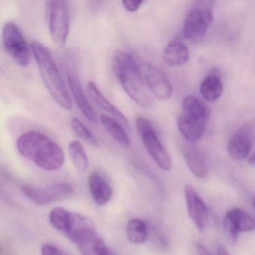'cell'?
Wrapping results in <instances>:
<instances>
[{
  "label": "cell",
  "mask_w": 255,
  "mask_h": 255,
  "mask_svg": "<svg viewBox=\"0 0 255 255\" xmlns=\"http://www.w3.org/2000/svg\"><path fill=\"white\" fill-rule=\"evenodd\" d=\"M213 2L199 1L188 11L183 25V33L189 41H201L213 20Z\"/></svg>",
  "instance_id": "obj_6"
},
{
  "label": "cell",
  "mask_w": 255,
  "mask_h": 255,
  "mask_svg": "<svg viewBox=\"0 0 255 255\" xmlns=\"http://www.w3.org/2000/svg\"><path fill=\"white\" fill-rule=\"evenodd\" d=\"M224 226L233 240L240 233L255 231V218L243 209L233 208L225 215Z\"/></svg>",
  "instance_id": "obj_13"
},
{
  "label": "cell",
  "mask_w": 255,
  "mask_h": 255,
  "mask_svg": "<svg viewBox=\"0 0 255 255\" xmlns=\"http://www.w3.org/2000/svg\"><path fill=\"white\" fill-rule=\"evenodd\" d=\"M67 80H68V86L72 93L73 98L83 116L92 123L97 122L98 119H97L96 113L83 92L80 80L71 71H68L67 74Z\"/></svg>",
  "instance_id": "obj_18"
},
{
  "label": "cell",
  "mask_w": 255,
  "mask_h": 255,
  "mask_svg": "<svg viewBox=\"0 0 255 255\" xmlns=\"http://www.w3.org/2000/svg\"><path fill=\"white\" fill-rule=\"evenodd\" d=\"M89 187L92 198L96 204L104 206L113 198V189L104 176L98 171L89 174Z\"/></svg>",
  "instance_id": "obj_19"
},
{
  "label": "cell",
  "mask_w": 255,
  "mask_h": 255,
  "mask_svg": "<svg viewBox=\"0 0 255 255\" xmlns=\"http://www.w3.org/2000/svg\"><path fill=\"white\" fill-rule=\"evenodd\" d=\"M255 141L253 127L251 124L242 125L233 134L228 141V152L235 160L248 157Z\"/></svg>",
  "instance_id": "obj_12"
},
{
  "label": "cell",
  "mask_w": 255,
  "mask_h": 255,
  "mask_svg": "<svg viewBox=\"0 0 255 255\" xmlns=\"http://www.w3.org/2000/svg\"><path fill=\"white\" fill-rule=\"evenodd\" d=\"M46 9L52 39L58 45H63L68 39L71 26L69 2L63 0L47 1Z\"/></svg>",
  "instance_id": "obj_8"
},
{
  "label": "cell",
  "mask_w": 255,
  "mask_h": 255,
  "mask_svg": "<svg viewBox=\"0 0 255 255\" xmlns=\"http://www.w3.org/2000/svg\"><path fill=\"white\" fill-rule=\"evenodd\" d=\"M2 43L8 56L21 67L30 62L31 54L29 44L16 23L8 22L2 29Z\"/></svg>",
  "instance_id": "obj_9"
},
{
  "label": "cell",
  "mask_w": 255,
  "mask_h": 255,
  "mask_svg": "<svg viewBox=\"0 0 255 255\" xmlns=\"http://www.w3.org/2000/svg\"><path fill=\"white\" fill-rule=\"evenodd\" d=\"M101 124L104 129L111 135L112 138L124 147H129L130 138L126 131V128L116 119L107 115H101Z\"/></svg>",
  "instance_id": "obj_21"
},
{
  "label": "cell",
  "mask_w": 255,
  "mask_h": 255,
  "mask_svg": "<svg viewBox=\"0 0 255 255\" xmlns=\"http://www.w3.org/2000/svg\"><path fill=\"white\" fill-rule=\"evenodd\" d=\"M135 128L146 150L156 165L163 171H169L171 158L162 145L154 127L147 119L140 116L135 120Z\"/></svg>",
  "instance_id": "obj_7"
},
{
  "label": "cell",
  "mask_w": 255,
  "mask_h": 255,
  "mask_svg": "<svg viewBox=\"0 0 255 255\" xmlns=\"http://www.w3.org/2000/svg\"><path fill=\"white\" fill-rule=\"evenodd\" d=\"M68 153L74 168L79 172H84L89 168V162L87 153L83 144L77 141H71L68 145Z\"/></svg>",
  "instance_id": "obj_24"
},
{
  "label": "cell",
  "mask_w": 255,
  "mask_h": 255,
  "mask_svg": "<svg viewBox=\"0 0 255 255\" xmlns=\"http://www.w3.org/2000/svg\"><path fill=\"white\" fill-rule=\"evenodd\" d=\"M126 233L128 240L132 244H143L148 237L147 224L139 219H130L128 222Z\"/></svg>",
  "instance_id": "obj_23"
},
{
  "label": "cell",
  "mask_w": 255,
  "mask_h": 255,
  "mask_svg": "<svg viewBox=\"0 0 255 255\" xmlns=\"http://www.w3.org/2000/svg\"><path fill=\"white\" fill-rule=\"evenodd\" d=\"M31 50L50 96L64 110H71L72 103L69 93L50 50L38 41H33L31 44Z\"/></svg>",
  "instance_id": "obj_3"
},
{
  "label": "cell",
  "mask_w": 255,
  "mask_h": 255,
  "mask_svg": "<svg viewBox=\"0 0 255 255\" xmlns=\"http://www.w3.org/2000/svg\"><path fill=\"white\" fill-rule=\"evenodd\" d=\"M252 204H253L254 208L255 210V197H254L253 200H252Z\"/></svg>",
  "instance_id": "obj_31"
},
{
  "label": "cell",
  "mask_w": 255,
  "mask_h": 255,
  "mask_svg": "<svg viewBox=\"0 0 255 255\" xmlns=\"http://www.w3.org/2000/svg\"><path fill=\"white\" fill-rule=\"evenodd\" d=\"M19 153L45 171L60 169L65 162V153L54 141L38 131H28L17 141Z\"/></svg>",
  "instance_id": "obj_1"
},
{
  "label": "cell",
  "mask_w": 255,
  "mask_h": 255,
  "mask_svg": "<svg viewBox=\"0 0 255 255\" xmlns=\"http://www.w3.org/2000/svg\"><path fill=\"white\" fill-rule=\"evenodd\" d=\"M113 69L121 86L138 105L147 108L153 102L143 77L141 66L131 53L118 50L113 59Z\"/></svg>",
  "instance_id": "obj_2"
},
{
  "label": "cell",
  "mask_w": 255,
  "mask_h": 255,
  "mask_svg": "<svg viewBox=\"0 0 255 255\" xmlns=\"http://www.w3.org/2000/svg\"><path fill=\"white\" fill-rule=\"evenodd\" d=\"M74 243L83 255H117L108 247L97 230L86 233Z\"/></svg>",
  "instance_id": "obj_15"
},
{
  "label": "cell",
  "mask_w": 255,
  "mask_h": 255,
  "mask_svg": "<svg viewBox=\"0 0 255 255\" xmlns=\"http://www.w3.org/2000/svg\"><path fill=\"white\" fill-rule=\"evenodd\" d=\"M71 128L75 135L81 139L84 140L86 142L92 145H96L98 144L96 137L89 130V128L77 118H74L71 122Z\"/></svg>",
  "instance_id": "obj_25"
},
{
  "label": "cell",
  "mask_w": 255,
  "mask_h": 255,
  "mask_svg": "<svg viewBox=\"0 0 255 255\" xmlns=\"http://www.w3.org/2000/svg\"><path fill=\"white\" fill-rule=\"evenodd\" d=\"M196 249L198 255H212L210 251L201 243H196Z\"/></svg>",
  "instance_id": "obj_28"
},
{
  "label": "cell",
  "mask_w": 255,
  "mask_h": 255,
  "mask_svg": "<svg viewBox=\"0 0 255 255\" xmlns=\"http://www.w3.org/2000/svg\"><path fill=\"white\" fill-rule=\"evenodd\" d=\"M189 59V50L187 47L180 41H171L164 50V62L170 66L184 65L188 62Z\"/></svg>",
  "instance_id": "obj_20"
},
{
  "label": "cell",
  "mask_w": 255,
  "mask_h": 255,
  "mask_svg": "<svg viewBox=\"0 0 255 255\" xmlns=\"http://www.w3.org/2000/svg\"><path fill=\"white\" fill-rule=\"evenodd\" d=\"M217 255H229V254L227 252L226 249L222 246H219L217 249Z\"/></svg>",
  "instance_id": "obj_29"
},
{
  "label": "cell",
  "mask_w": 255,
  "mask_h": 255,
  "mask_svg": "<svg viewBox=\"0 0 255 255\" xmlns=\"http://www.w3.org/2000/svg\"><path fill=\"white\" fill-rule=\"evenodd\" d=\"M223 83L217 74H212L206 77L200 86V93L205 101L214 102L223 93Z\"/></svg>",
  "instance_id": "obj_22"
},
{
  "label": "cell",
  "mask_w": 255,
  "mask_h": 255,
  "mask_svg": "<svg viewBox=\"0 0 255 255\" xmlns=\"http://www.w3.org/2000/svg\"><path fill=\"white\" fill-rule=\"evenodd\" d=\"M21 190L26 198L43 206L68 198L74 192V188L68 183H55L43 186L25 185Z\"/></svg>",
  "instance_id": "obj_10"
},
{
  "label": "cell",
  "mask_w": 255,
  "mask_h": 255,
  "mask_svg": "<svg viewBox=\"0 0 255 255\" xmlns=\"http://www.w3.org/2000/svg\"><path fill=\"white\" fill-rule=\"evenodd\" d=\"M41 255H68L59 248L49 243L41 246Z\"/></svg>",
  "instance_id": "obj_26"
},
{
  "label": "cell",
  "mask_w": 255,
  "mask_h": 255,
  "mask_svg": "<svg viewBox=\"0 0 255 255\" xmlns=\"http://www.w3.org/2000/svg\"><path fill=\"white\" fill-rule=\"evenodd\" d=\"M184 192L189 217L196 228L200 231H202L208 222V210L207 205L190 185H186Z\"/></svg>",
  "instance_id": "obj_14"
},
{
  "label": "cell",
  "mask_w": 255,
  "mask_h": 255,
  "mask_svg": "<svg viewBox=\"0 0 255 255\" xmlns=\"http://www.w3.org/2000/svg\"><path fill=\"white\" fill-rule=\"evenodd\" d=\"M49 220L55 229L73 243L85 233L96 229L95 222L89 217L62 207L53 208L49 215Z\"/></svg>",
  "instance_id": "obj_5"
},
{
  "label": "cell",
  "mask_w": 255,
  "mask_h": 255,
  "mask_svg": "<svg viewBox=\"0 0 255 255\" xmlns=\"http://www.w3.org/2000/svg\"><path fill=\"white\" fill-rule=\"evenodd\" d=\"M185 160L191 172L198 178H204L207 175L208 168L202 150L195 142L186 141L182 146Z\"/></svg>",
  "instance_id": "obj_16"
},
{
  "label": "cell",
  "mask_w": 255,
  "mask_h": 255,
  "mask_svg": "<svg viewBox=\"0 0 255 255\" xmlns=\"http://www.w3.org/2000/svg\"><path fill=\"white\" fill-rule=\"evenodd\" d=\"M249 163L255 168V154L253 155V156H252L250 158H249Z\"/></svg>",
  "instance_id": "obj_30"
},
{
  "label": "cell",
  "mask_w": 255,
  "mask_h": 255,
  "mask_svg": "<svg viewBox=\"0 0 255 255\" xmlns=\"http://www.w3.org/2000/svg\"><path fill=\"white\" fill-rule=\"evenodd\" d=\"M143 3L142 1H122V5L124 8L129 12H135L139 9L141 4Z\"/></svg>",
  "instance_id": "obj_27"
},
{
  "label": "cell",
  "mask_w": 255,
  "mask_h": 255,
  "mask_svg": "<svg viewBox=\"0 0 255 255\" xmlns=\"http://www.w3.org/2000/svg\"><path fill=\"white\" fill-rule=\"evenodd\" d=\"M208 116V109L202 100L194 95H188L183 99L177 125L186 141L195 142L202 137Z\"/></svg>",
  "instance_id": "obj_4"
},
{
  "label": "cell",
  "mask_w": 255,
  "mask_h": 255,
  "mask_svg": "<svg viewBox=\"0 0 255 255\" xmlns=\"http://www.w3.org/2000/svg\"><path fill=\"white\" fill-rule=\"evenodd\" d=\"M143 77L149 92L157 99L167 101L172 95V86L160 69L145 62L141 65Z\"/></svg>",
  "instance_id": "obj_11"
},
{
  "label": "cell",
  "mask_w": 255,
  "mask_h": 255,
  "mask_svg": "<svg viewBox=\"0 0 255 255\" xmlns=\"http://www.w3.org/2000/svg\"><path fill=\"white\" fill-rule=\"evenodd\" d=\"M88 94L92 101L101 110L109 114L113 119L120 122L127 129L129 130L130 126L128 118L124 115L121 110H119L116 106L113 105L109 100L105 98L101 93L98 86L94 82H89L87 86Z\"/></svg>",
  "instance_id": "obj_17"
}]
</instances>
